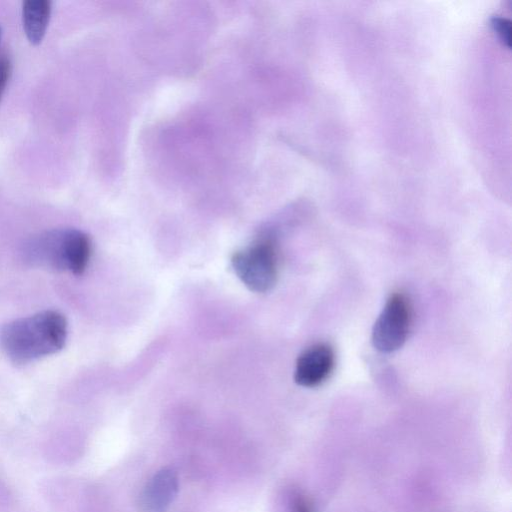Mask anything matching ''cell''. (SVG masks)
<instances>
[{"mask_svg":"<svg viewBox=\"0 0 512 512\" xmlns=\"http://www.w3.org/2000/svg\"><path fill=\"white\" fill-rule=\"evenodd\" d=\"M65 316L55 310L12 320L0 329V347L14 364L24 365L60 351L67 339Z\"/></svg>","mask_w":512,"mask_h":512,"instance_id":"cell-1","label":"cell"},{"mask_svg":"<svg viewBox=\"0 0 512 512\" xmlns=\"http://www.w3.org/2000/svg\"><path fill=\"white\" fill-rule=\"evenodd\" d=\"M92 254L89 236L77 229L58 228L32 237L24 246V260L32 266L82 274Z\"/></svg>","mask_w":512,"mask_h":512,"instance_id":"cell-2","label":"cell"},{"mask_svg":"<svg viewBox=\"0 0 512 512\" xmlns=\"http://www.w3.org/2000/svg\"><path fill=\"white\" fill-rule=\"evenodd\" d=\"M231 264L237 277L253 292H268L277 282V251L269 239L257 241L235 252Z\"/></svg>","mask_w":512,"mask_h":512,"instance_id":"cell-3","label":"cell"},{"mask_svg":"<svg viewBox=\"0 0 512 512\" xmlns=\"http://www.w3.org/2000/svg\"><path fill=\"white\" fill-rule=\"evenodd\" d=\"M412 323L409 299L393 293L387 299L372 329V344L383 353H391L406 342Z\"/></svg>","mask_w":512,"mask_h":512,"instance_id":"cell-4","label":"cell"},{"mask_svg":"<svg viewBox=\"0 0 512 512\" xmlns=\"http://www.w3.org/2000/svg\"><path fill=\"white\" fill-rule=\"evenodd\" d=\"M335 352L327 343H317L305 349L297 358L294 381L303 387H317L331 375Z\"/></svg>","mask_w":512,"mask_h":512,"instance_id":"cell-5","label":"cell"},{"mask_svg":"<svg viewBox=\"0 0 512 512\" xmlns=\"http://www.w3.org/2000/svg\"><path fill=\"white\" fill-rule=\"evenodd\" d=\"M178 489V479L172 469H162L147 484L143 505L147 512H164L173 501Z\"/></svg>","mask_w":512,"mask_h":512,"instance_id":"cell-6","label":"cell"},{"mask_svg":"<svg viewBox=\"0 0 512 512\" xmlns=\"http://www.w3.org/2000/svg\"><path fill=\"white\" fill-rule=\"evenodd\" d=\"M48 0H26L22 4V23L28 41L38 45L43 40L51 15Z\"/></svg>","mask_w":512,"mask_h":512,"instance_id":"cell-7","label":"cell"},{"mask_svg":"<svg viewBox=\"0 0 512 512\" xmlns=\"http://www.w3.org/2000/svg\"><path fill=\"white\" fill-rule=\"evenodd\" d=\"M11 61L6 54H0V100L11 75Z\"/></svg>","mask_w":512,"mask_h":512,"instance_id":"cell-8","label":"cell"},{"mask_svg":"<svg viewBox=\"0 0 512 512\" xmlns=\"http://www.w3.org/2000/svg\"><path fill=\"white\" fill-rule=\"evenodd\" d=\"M292 512H313L310 500L302 494L295 495L292 501Z\"/></svg>","mask_w":512,"mask_h":512,"instance_id":"cell-9","label":"cell"},{"mask_svg":"<svg viewBox=\"0 0 512 512\" xmlns=\"http://www.w3.org/2000/svg\"><path fill=\"white\" fill-rule=\"evenodd\" d=\"M495 31L500 36L501 40L506 41L509 45L510 39V25L505 19L497 18L493 23Z\"/></svg>","mask_w":512,"mask_h":512,"instance_id":"cell-10","label":"cell"},{"mask_svg":"<svg viewBox=\"0 0 512 512\" xmlns=\"http://www.w3.org/2000/svg\"><path fill=\"white\" fill-rule=\"evenodd\" d=\"M2 35H3V29H2V26L0 24V43H1Z\"/></svg>","mask_w":512,"mask_h":512,"instance_id":"cell-11","label":"cell"}]
</instances>
